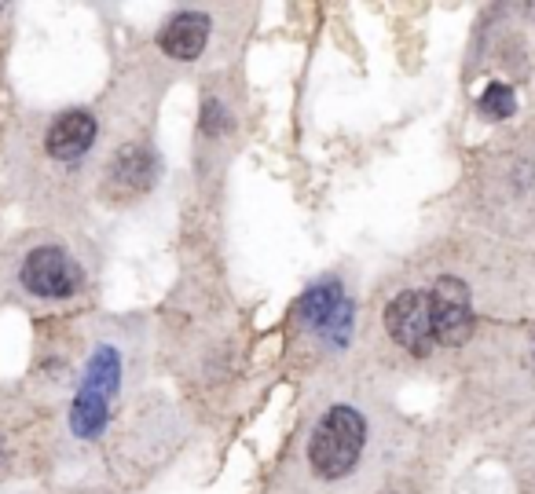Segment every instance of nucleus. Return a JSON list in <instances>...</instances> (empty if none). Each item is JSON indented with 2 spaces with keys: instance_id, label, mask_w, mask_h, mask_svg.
Masks as SVG:
<instances>
[{
  "instance_id": "423d86ee",
  "label": "nucleus",
  "mask_w": 535,
  "mask_h": 494,
  "mask_svg": "<svg viewBox=\"0 0 535 494\" xmlns=\"http://www.w3.org/2000/svg\"><path fill=\"white\" fill-rule=\"evenodd\" d=\"M385 330L389 337L411 352L414 359H426L436 348L433 337V312H429V290H403L385 307Z\"/></svg>"
},
{
  "instance_id": "9d476101",
  "label": "nucleus",
  "mask_w": 535,
  "mask_h": 494,
  "mask_svg": "<svg viewBox=\"0 0 535 494\" xmlns=\"http://www.w3.org/2000/svg\"><path fill=\"white\" fill-rule=\"evenodd\" d=\"M477 110H481L484 121H502V117L517 114V92H514V84H507V81H491V84L481 92Z\"/></svg>"
},
{
  "instance_id": "20e7f679",
  "label": "nucleus",
  "mask_w": 535,
  "mask_h": 494,
  "mask_svg": "<svg viewBox=\"0 0 535 494\" xmlns=\"http://www.w3.org/2000/svg\"><path fill=\"white\" fill-rule=\"evenodd\" d=\"M19 286L34 300H70L84 286V271L70 250L41 242L19 260Z\"/></svg>"
},
{
  "instance_id": "0eeeda50",
  "label": "nucleus",
  "mask_w": 535,
  "mask_h": 494,
  "mask_svg": "<svg viewBox=\"0 0 535 494\" xmlns=\"http://www.w3.org/2000/svg\"><path fill=\"white\" fill-rule=\"evenodd\" d=\"M96 136H100V121L92 110H67L59 114L48 132H44V150L48 158L55 162H81L88 150L96 147Z\"/></svg>"
},
{
  "instance_id": "39448f33",
  "label": "nucleus",
  "mask_w": 535,
  "mask_h": 494,
  "mask_svg": "<svg viewBox=\"0 0 535 494\" xmlns=\"http://www.w3.org/2000/svg\"><path fill=\"white\" fill-rule=\"evenodd\" d=\"M429 312L436 348H459L473 337V300L469 286L455 275H440L429 286Z\"/></svg>"
},
{
  "instance_id": "7ed1b4c3",
  "label": "nucleus",
  "mask_w": 535,
  "mask_h": 494,
  "mask_svg": "<svg viewBox=\"0 0 535 494\" xmlns=\"http://www.w3.org/2000/svg\"><path fill=\"white\" fill-rule=\"evenodd\" d=\"M293 323L297 330L319 337L326 348H345L355 330V300L345 293V283L338 275H326L293 304Z\"/></svg>"
},
{
  "instance_id": "f257e3e1",
  "label": "nucleus",
  "mask_w": 535,
  "mask_h": 494,
  "mask_svg": "<svg viewBox=\"0 0 535 494\" xmlns=\"http://www.w3.org/2000/svg\"><path fill=\"white\" fill-rule=\"evenodd\" d=\"M122 388H125V352L117 341H100L81 366V378L67 410L70 440L96 443L110 425L114 399L122 395Z\"/></svg>"
},
{
  "instance_id": "1a4fd4ad",
  "label": "nucleus",
  "mask_w": 535,
  "mask_h": 494,
  "mask_svg": "<svg viewBox=\"0 0 535 494\" xmlns=\"http://www.w3.org/2000/svg\"><path fill=\"white\" fill-rule=\"evenodd\" d=\"M155 172H158L155 150H147L143 143H132V147H125L114 158V165H110V187H114V195H122V198L147 195V191H151V183H155Z\"/></svg>"
},
{
  "instance_id": "6e6552de",
  "label": "nucleus",
  "mask_w": 535,
  "mask_h": 494,
  "mask_svg": "<svg viewBox=\"0 0 535 494\" xmlns=\"http://www.w3.org/2000/svg\"><path fill=\"white\" fill-rule=\"evenodd\" d=\"M210 29H213V22H210V15H205V12H195V8L176 12L162 26L158 48L169 59H176V63H195V59L205 52V44H210Z\"/></svg>"
},
{
  "instance_id": "f03ea898",
  "label": "nucleus",
  "mask_w": 535,
  "mask_h": 494,
  "mask_svg": "<svg viewBox=\"0 0 535 494\" xmlns=\"http://www.w3.org/2000/svg\"><path fill=\"white\" fill-rule=\"evenodd\" d=\"M363 450H367V418L348 403H334L315 421L305 458H308V469L319 480L334 483V480H345L355 473Z\"/></svg>"
}]
</instances>
